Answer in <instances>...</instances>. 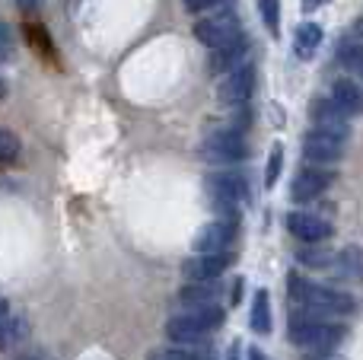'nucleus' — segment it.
Here are the masks:
<instances>
[{
  "instance_id": "f257e3e1",
  "label": "nucleus",
  "mask_w": 363,
  "mask_h": 360,
  "mask_svg": "<svg viewBox=\"0 0 363 360\" xmlns=\"http://www.w3.org/2000/svg\"><path fill=\"white\" fill-rule=\"evenodd\" d=\"M287 291H290V300L303 310V316L328 319V316H347V313H354V300L347 293L313 284V281L300 278V274H290L287 278Z\"/></svg>"
},
{
  "instance_id": "f03ea898",
  "label": "nucleus",
  "mask_w": 363,
  "mask_h": 360,
  "mask_svg": "<svg viewBox=\"0 0 363 360\" xmlns=\"http://www.w3.org/2000/svg\"><path fill=\"white\" fill-rule=\"evenodd\" d=\"M223 325V310L217 303L198 306V310H185L182 316L166 322V335L179 344H198L204 342L211 332H217Z\"/></svg>"
},
{
  "instance_id": "7ed1b4c3",
  "label": "nucleus",
  "mask_w": 363,
  "mask_h": 360,
  "mask_svg": "<svg viewBox=\"0 0 363 360\" xmlns=\"http://www.w3.org/2000/svg\"><path fill=\"white\" fill-rule=\"evenodd\" d=\"M341 338H345V329L325 319H313L303 313L290 319V342L303 351H332Z\"/></svg>"
},
{
  "instance_id": "20e7f679",
  "label": "nucleus",
  "mask_w": 363,
  "mask_h": 360,
  "mask_svg": "<svg viewBox=\"0 0 363 360\" xmlns=\"http://www.w3.org/2000/svg\"><path fill=\"white\" fill-rule=\"evenodd\" d=\"M204 191L217 208H223L233 217L239 204L249 201V179L242 172H211L204 179Z\"/></svg>"
},
{
  "instance_id": "39448f33",
  "label": "nucleus",
  "mask_w": 363,
  "mask_h": 360,
  "mask_svg": "<svg viewBox=\"0 0 363 360\" xmlns=\"http://www.w3.org/2000/svg\"><path fill=\"white\" fill-rule=\"evenodd\" d=\"M201 157L207 163H242L249 159V144L242 140V131H233V128H217L213 134H207L204 144H201Z\"/></svg>"
},
{
  "instance_id": "423d86ee",
  "label": "nucleus",
  "mask_w": 363,
  "mask_h": 360,
  "mask_svg": "<svg viewBox=\"0 0 363 360\" xmlns=\"http://www.w3.org/2000/svg\"><path fill=\"white\" fill-rule=\"evenodd\" d=\"M194 35H198L201 45H207V48H223V45L236 42V38H242V26H239V19L233 16L230 10L217 13V16H207V19H198L194 23Z\"/></svg>"
},
{
  "instance_id": "0eeeda50",
  "label": "nucleus",
  "mask_w": 363,
  "mask_h": 360,
  "mask_svg": "<svg viewBox=\"0 0 363 360\" xmlns=\"http://www.w3.org/2000/svg\"><path fill=\"white\" fill-rule=\"evenodd\" d=\"M255 93V67L252 64H239V67L226 70L223 83L217 86V99L223 106H245Z\"/></svg>"
},
{
  "instance_id": "6e6552de",
  "label": "nucleus",
  "mask_w": 363,
  "mask_h": 360,
  "mask_svg": "<svg viewBox=\"0 0 363 360\" xmlns=\"http://www.w3.org/2000/svg\"><path fill=\"white\" fill-rule=\"evenodd\" d=\"M239 236V223L233 217H223V220H211L207 227L198 230L191 249L194 252H230L233 242Z\"/></svg>"
},
{
  "instance_id": "1a4fd4ad",
  "label": "nucleus",
  "mask_w": 363,
  "mask_h": 360,
  "mask_svg": "<svg viewBox=\"0 0 363 360\" xmlns=\"http://www.w3.org/2000/svg\"><path fill=\"white\" fill-rule=\"evenodd\" d=\"M233 261H236L233 252H198V259H188L185 265H182V271H185V278L191 281V284H211Z\"/></svg>"
},
{
  "instance_id": "9d476101",
  "label": "nucleus",
  "mask_w": 363,
  "mask_h": 360,
  "mask_svg": "<svg viewBox=\"0 0 363 360\" xmlns=\"http://www.w3.org/2000/svg\"><path fill=\"white\" fill-rule=\"evenodd\" d=\"M303 153H306V159L309 163H315V166L338 163V159L345 157V137L313 128V131L303 137Z\"/></svg>"
},
{
  "instance_id": "9b49d317",
  "label": "nucleus",
  "mask_w": 363,
  "mask_h": 360,
  "mask_svg": "<svg viewBox=\"0 0 363 360\" xmlns=\"http://www.w3.org/2000/svg\"><path fill=\"white\" fill-rule=\"evenodd\" d=\"M332 182H335V176L328 169L306 166V169H300V176L294 179V185H290V195H294L296 201H309V198H319Z\"/></svg>"
},
{
  "instance_id": "f8f14e48",
  "label": "nucleus",
  "mask_w": 363,
  "mask_h": 360,
  "mask_svg": "<svg viewBox=\"0 0 363 360\" xmlns=\"http://www.w3.org/2000/svg\"><path fill=\"white\" fill-rule=\"evenodd\" d=\"M287 230L300 242H325L328 236H332V223L322 220V217H315V214H290Z\"/></svg>"
},
{
  "instance_id": "ddd939ff",
  "label": "nucleus",
  "mask_w": 363,
  "mask_h": 360,
  "mask_svg": "<svg viewBox=\"0 0 363 360\" xmlns=\"http://www.w3.org/2000/svg\"><path fill=\"white\" fill-rule=\"evenodd\" d=\"M313 121L319 131H328V134H338V137H347L351 128H347V115L335 106L332 99H319L313 106Z\"/></svg>"
},
{
  "instance_id": "4468645a",
  "label": "nucleus",
  "mask_w": 363,
  "mask_h": 360,
  "mask_svg": "<svg viewBox=\"0 0 363 360\" xmlns=\"http://www.w3.org/2000/svg\"><path fill=\"white\" fill-rule=\"evenodd\" d=\"M249 55V38H236V42L223 45V48H213V57H211V70L213 74H226V70L239 67L242 57Z\"/></svg>"
},
{
  "instance_id": "2eb2a0df",
  "label": "nucleus",
  "mask_w": 363,
  "mask_h": 360,
  "mask_svg": "<svg viewBox=\"0 0 363 360\" xmlns=\"http://www.w3.org/2000/svg\"><path fill=\"white\" fill-rule=\"evenodd\" d=\"M332 102L347 115V118H351V115H360L363 112V89L354 80H335Z\"/></svg>"
},
{
  "instance_id": "dca6fc26",
  "label": "nucleus",
  "mask_w": 363,
  "mask_h": 360,
  "mask_svg": "<svg viewBox=\"0 0 363 360\" xmlns=\"http://www.w3.org/2000/svg\"><path fill=\"white\" fill-rule=\"evenodd\" d=\"M319 45H322V26H315V23H300V26H296L294 51H296V57H300V61H309V57L319 51Z\"/></svg>"
},
{
  "instance_id": "f3484780",
  "label": "nucleus",
  "mask_w": 363,
  "mask_h": 360,
  "mask_svg": "<svg viewBox=\"0 0 363 360\" xmlns=\"http://www.w3.org/2000/svg\"><path fill=\"white\" fill-rule=\"evenodd\" d=\"M249 322H252V332H255V335H268V332H271V300H268V291H255Z\"/></svg>"
},
{
  "instance_id": "a211bd4d",
  "label": "nucleus",
  "mask_w": 363,
  "mask_h": 360,
  "mask_svg": "<svg viewBox=\"0 0 363 360\" xmlns=\"http://www.w3.org/2000/svg\"><path fill=\"white\" fill-rule=\"evenodd\" d=\"M26 335H29V325H26V319H13V316L0 319V351L16 348V344L23 342Z\"/></svg>"
},
{
  "instance_id": "6ab92c4d",
  "label": "nucleus",
  "mask_w": 363,
  "mask_h": 360,
  "mask_svg": "<svg viewBox=\"0 0 363 360\" xmlns=\"http://www.w3.org/2000/svg\"><path fill=\"white\" fill-rule=\"evenodd\" d=\"M258 13H262L271 35H281V0H258Z\"/></svg>"
},
{
  "instance_id": "aec40b11",
  "label": "nucleus",
  "mask_w": 363,
  "mask_h": 360,
  "mask_svg": "<svg viewBox=\"0 0 363 360\" xmlns=\"http://www.w3.org/2000/svg\"><path fill=\"white\" fill-rule=\"evenodd\" d=\"M182 297V303L188 306V310H198V306H211V303H217V293L213 291H207V287H185V291L179 293Z\"/></svg>"
},
{
  "instance_id": "412c9836",
  "label": "nucleus",
  "mask_w": 363,
  "mask_h": 360,
  "mask_svg": "<svg viewBox=\"0 0 363 360\" xmlns=\"http://www.w3.org/2000/svg\"><path fill=\"white\" fill-rule=\"evenodd\" d=\"M338 57H341V64H345L351 74H363V45L360 42L345 45V48L338 51Z\"/></svg>"
},
{
  "instance_id": "4be33fe9",
  "label": "nucleus",
  "mask_w": 363,
  "mask_h": 360,
  "mask_svg": "<svg viewBox=\"0 0 363 360\" xmlns=\"http://www.w3.org/2000/svg\"><path fill=\"white\" fill-rule=\"evenodd\" d=\"M281 166H284V147L274 144L271 147V159H268V169H264V185L274 189L277 179H281Z\"/></svg>"
},
{
  "instance_id": "5701e85b",
  "label": "nucleus",
  "mask_w": 363,
  "mask_h": 360,
  "mask_svg": "<svg viewBox=\"0 0 363 360\" xmlns=\"http://www.w3.org/2000/svg\"><path fill=\"white\" fill-rule=\"evenodd\" d=\"M16 153H19V140H16V134H10L6 128H0V163L13 159Z\"/></svg>"
},
{
  "instance_id": "b1692460",
  "label": "nucleus",
  "mask_w": 363,
  "mask_h": 360,
  "mask_svg": "<svg viewBox=\"0 0 363 360\" xmlns=\"http://www.w3.org/2000/svg\"><path fill=\"white\" fill-rule=\"evenodd\" d=\"M300 261H306V265H332L335 261V255H328V252H322V249H315V252H309V249H303L300 252Z\"/></svg>"
},
{
  "instance_id": "393cba45",
  "label": "nucleus",
  "mask_w": 363,
  "mask_h": 360,
  "mask_svg": "<svg viewBox=\"0 0 363 360\" xmlns=\"http://www.w3.org/2000/svg\"><path fill=\"white\" fill-rule=\"evenodd\" d=\"M150 360H204V357L191 354V351H157V354H150Z\"/></svg>"
},
{
  "instance_id": "a878e982",
  "label": "nucleus",
  "mask_w": 363,
  "mask_h": 360,
  "mask_svg": "<svg viewBox=\"0 0 363 360\" xmlns=\"http://www.w3.org/2000/svg\"><path fill=\"white\" fill-rule=\"evenodd\" d=\"M213 4H217V0H185V10H191V13H201V10H211Z\"/></svg>"
},
{
  "instance_id": "bb28decb",
  "label": "nucleus",
  "mask_w": 363,
  "mask_h": 360,
  "mask_svg": "<svg viewBox=\"0 0 363 360\" xmlns=\"http://www.w3.org/2000/svg\"><path fill=\"white\" fill-rule=\"evenodd\" d=\"M16 4H19V10L29 13V10H35V6H38V0H16Z\"/></svg>"
},
{
  "instance_id": "cd10ccee",
  "label": "nucleus",
  "mask_w": 363,
  "mask_h": 360,
  "mask_svg": "<svg viewBox=\"0 0 363 360\" xmlns=\"http://www.w3.org/2000/svg\"><path fill=\"white\" fill-rule=\"evenodd\" d=\"M319 4H325V0H303V10H315Z\"/></svg>"
},
{
  "instance_id": "c85d7f7f",
  "label": "nucleus",
  "mask_w": 363,
  "mask_h": 360,
  "mask_svg": "<svg viewBox=\"0 0 363 360\" xmlns=\"http://www.w3.org/2000/svg\"><path fill=\"white\" fill-rule=\"evenodd\" d=\"M249 360H268V357H264L258 348H249Z\"/></svg>"
},
{
  "instance_id": "c756f323",
  "label": "nucleus",
  "mask_w": 363,
  "mask_h": 360,
  "mask_svg": "<svg viewBox=\"0 0 363 360\" xmlns=\"http://www.w3.org/2000/svg\"><path fill=\"white\" fill-rule=\"evenodd\" d=\"M4 316H10V306H6V300L0 297V319H4Z\"/></svg>"
},
{
  "instance_id": "7c9ffc66",
  "label": "nucleus",
  "mask_w": 363,
  "mask_h": 360,
  "mask_svg": "<svg viewBox=\"0 0 363 360\" xmlns=\"http://www.w3.org/2000/svg\"><path fill=\"white\" fill-rule=\"evenodd\" d=\"M239 348H242V344H239V342L233 344V351H230V360H239Z\"/></svg>"
},
{
  "instance_id": "2f4dec72",
  "label": "nucleus",
  "mask_w": 363,
  "mask_h": 360,
  "mask_svg": "<svg viewBox=\"0 0 363 360\" xmlns=\"http://www.w3.org/2000/svg\"><path fill=\"white\" fill-rule=\"evenodd\" d=\"M4 96H6V83L0 80V99H4Z\"/></svg>"
},
{
  "instance_id": "473e14b6",
  "label": "nucleus",
  "mask_w": 363,
  "mask_h": 360,
  "mask_svg": "<svg viewBox=\"0 0 363 360\" xmlns=\"http://www.w3.org/2000/svg\"><path fill=\"white\" fill-rule=\"evenodd\" d=\"M16 360H48V357H16Z\"/></svg>"
}]
</instances>
